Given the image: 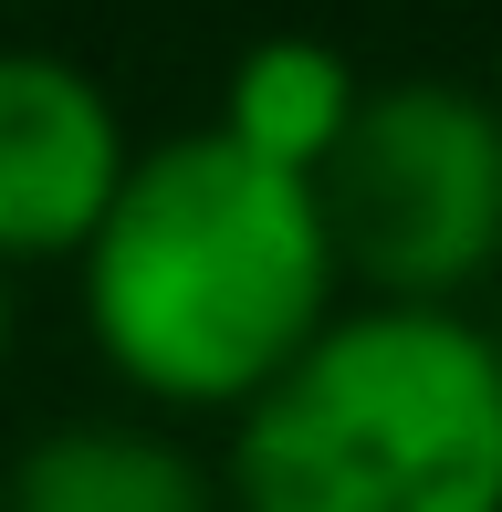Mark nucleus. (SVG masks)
<instances>
[{"label":"nucleus","instance_id":"1","mask_svg":"<svg viewBox=\"0 0 502 512\" xmlns=\"http://www.w3.org/2000/svg\"><path fill=\"white\" fill-rule=\"evenodd\" d=\"M74 293L116 387L178 418H241L346 314L314 178L262 168L210 126L136 147Z\"/></svg>","mask_w":502,"mask_h":512},{"label":"nucleus","instance_id":"2","mask_svg":"<svg viewBox=\"0 0 502 512\" xmlns=\"http://www.w3.org/2000/svg\"><path fill=\"white\" fill-rule=\"evenodd\" d=\"M231 512H502V366L471 314L346 304L231 418Z\"/></svg>","mask_w":502,"mask_h":512},{"label":"nucleus","instance_id":"3","mask_svg":"<svg viewBox=\"0 0 502 512\" xmlns=\"http://www.w3.org/2000/svg\"><path fill=\"white\" fill-rule=\"evenodd\" d=\"M346 304L471 314L502 272V126L482 84L398 74L367 84L346 147L314 178Z\"/></svg>","mask_w":502,"mask_h":512},{"label":"nucleus","instance_id":"4","mask_svg":"<svg viewBox=\"0 0 502 512\" xmlns=\"http://www.w3.org/2000/svg\"><path fill=\"white\" fill-rule=\"evenodd\" d=\"M136 168V136L116 95L74 53L0 42V272L84 262Z\"/></svg>","mask_w":502,"mask_h":512},{"label":"nucleus","instance_id":"5","mask_svg":"<svg viewBox=\"0 0 502 512\" xmlns=\"http://www.w3.org/2000/svg\"><path fill=\"white\" fill-rule=\"evenodd\" d=\"M0 512H220V471L157 418H53L11 450Z\"/></svg>","mask_w":502,"mask_h":512},{"label":"nucleus","instance_id":"6","mask_svg":"<svg viewBox=\"0 0 502 512\" xmlns=\"http://www.w3.org/2000/svg\"><path fill=\"white\" fill-rule=\"evenodd\" d=\"M356 105H367L356 53H335V42H314V32H262V42H241L231 74H220L210 136H231L241 157H262V168H283V178H325V157L346 147Z\"/></svg>","mask_w":502,"mask_h":512},{"label":"nucleus","instance_id":"7","mask_svg":"<svg viewBox=\"0 0 502 512\" xmlns=\"http://www.w3.org/2000/svg\"><path fill=\"white\" fill-rule=\"evenodd\" d=\"M471 324H482V345H492V366H502V272H492L482 304H471Z\"/></svg>","mask_w":502,"mask_h":512},{"label":"nucleus","instance_id":"8","mask_svg":"<svg viewBox=\"0 0 502 512\" xmlns=\"http://www.w3.org/2000/svg\"><path fill=\"white\" fill-rule=\"evenodd\" d=\"M0 366H11V272H0Z\"/></svg>","mask_w":502,"mask_h":512},{"label":"nucleus","instance_id":"9","mask_svg":"<svg viewBox=\"0 0 502 512\" xmlns=\"http://www.w3.org/2000/svg\"><path fill=\"white\" fill-rule=\"evenodd\" d=\"M482 95H492V126H502V63H492V84H482Z\"/></svg>","mask_w":502,"mask_h":512}]
</instances>
